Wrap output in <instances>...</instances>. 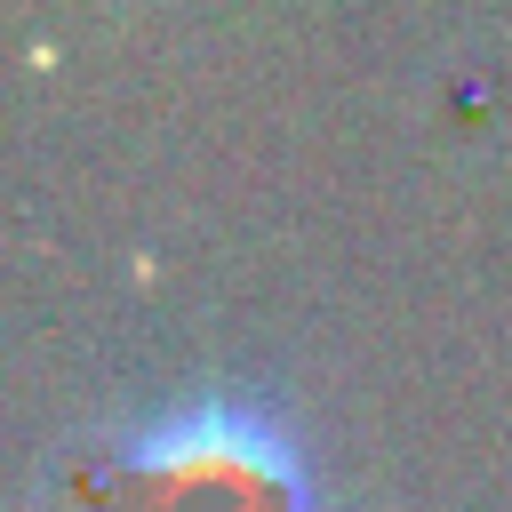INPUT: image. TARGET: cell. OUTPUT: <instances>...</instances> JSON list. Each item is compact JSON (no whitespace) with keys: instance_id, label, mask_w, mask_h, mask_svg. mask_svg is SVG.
Returning a JSON list of instances; mask_svg holds the SVG:
<instances>
[{"instance_id":"1","label":"cell","mask_w":512,"mask_h":512,"mask_svg":"<svg viewBox=\"0 0 512 512\" xmlns=\"http://www.w3.org/2000/svg\"><path fill=\"white\" fill-rule=\"evenodd\" d=\"M120 512H312V472L280 416L200 392L128 440Z\"/></svg>"}]
</instances>
